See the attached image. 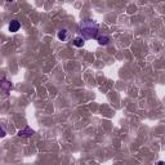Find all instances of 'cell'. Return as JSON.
<instances>
[{"instance_id": "cell-1", "label": "cell", "mask_w": 165, "mask_h": 165, "mask_svg": "<svg viewBox=\"0 0 165 165\" xmlns=\"http://www.w3.org/2000/svg\"><path fill=\"white\" fill-rule=\"evenodd\" d=\"M79 32H80V36L84 40L94 39V37H97V34H98V23L94 22L93 19L81 21Z\"/></svg>"}, {"instance_id": "cell-2", "label": "cell", "mask_w": 165, "mask_h": 165, "mask_svg": "<svg viewBox=\"0 0 165 165\" xmlns=\"http://www.w3.org/2000/svg\"><path fill=\"white\" fill-rule=\"evenodd\" d=\"M34 133H35V132L32 130V129L30 128V126H26L25 129L18 130V137H31Z\"/></svg>"}, {"instance_id": "cell-3", "label": "cell", "mask_w": 165, "mask_h": 165, "mask_svg": "<svg viewBox=\"0 0 165 165\" xmlns=\"http://www.w3.org/2000/svg\"><path fill=\"white\" fill-rule=\"evenodd\" d=\"M19 27H21V23L17 21V19H13V21H10V23L8 26V29L10 32H17L19 30Z\"/></svg>"}, {"instance_id": "cell-4", "label": "cell", "mask_w": 165, "mask_h": 165, "mask_svg": "<svg viewBox=\"0 0 165 165\" xmlns=\"http://www.w3.org/2000/svg\"><path fill=\"white\" fill-rule=\"evenodd\" d=\"M68 34H70V32H68L67 29H62V30H59V31H58L57 37H58V39L61 40V41H66V40L68 39Z\"/></svg>"}, {"instance_id": "cell-5", "label": "cell", "mask_w": 165, "mask_h": 165, "mask_svg": "<svg viewBox=\"0 0 165 165\" xmlns=\"http://www.w3.org/2000/svg\"><path fill=\"white\" fill-rule=\"evenodd\" d=\"M97 41L100 45H107L110 43V36L108 35H100V36H97Z\"/></svg>"}, {"instance_id": "cell-6", "label": "cell", "mask_w": 165, "mask_h": 165, "mask_svg": "<svg viewBox=\"0 0 165 165\" xmlns=\"http://www.w3.org/2000/svg\"><path fill=\"white\" fill-rule=\"evenodd\" d=\"M12 88V84H10V81H8L5 78H3V82H2V90L4 93H8L9 89Z\"/></svg>"}, {"instance_id": "cell-7", "label": "cell", "mask_w": 165, "mask_h": 165, "mask_svg": "<svg viewBox=\"0 0 165 165\" xmlns=\"http://www.w3.org/2000/svg\"><path fill=\"white\" fill-rule=\"evenodd\" d=\"M84 39H82L81 36H76L75 39H74V41H72V44L75 47H78V48H81V47H84Z\"/></svg>"}, {"instance_id": "cell-8", "label": "cell", "mask_w": 165, "mask_h": 165, "mask_svg": "<svg viewBox=\"0 0 165 165\" xmlns=\"http://www.w3.org/2000/svg\"><path fill=\"white\" fill-rule=\"evenodd\" d=\"M156 165H165V161H157Z\"/></svg>"}, {"instance_id": "cell-9", "label": "cell", "mask_w": 165, "mask_h": 165, "mask_svg": "<svg viewBox=\"0 0 165 165\" xmlns=\"http://www.w3.org/2000/svg\"><path fill=\"white\" fill-rule=\"evenodd\" d=\"M2 137H5V130H4V128H2Z\"/></svg>"}]
</instances>
